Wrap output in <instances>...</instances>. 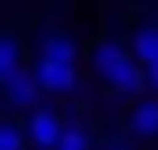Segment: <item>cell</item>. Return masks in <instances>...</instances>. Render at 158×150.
Instances as JSON below:
<instances>
[{"mask_svg":"<svg viewBox=\"0 0 158 150\" xmlns=\"http://www.w3.org/2000/svg\"><path fill=\"white\" fill-rule=\"evenodd\" d=\"M146 71H150V84L158 88V63H150V67H146Z\"/></svg>","mask_w":158,"mask_h":150,"instance_id":"30bf717a","label":"cell"},{"mask_svg":"<svg viewBox=\"0 0 158 150\" xmlns=\"http://www.w3.org/2000/svg\"><path fill=\"white\" fill-rule=\"evenodd\" d=\"M25 138H29V129L13 125V121L0 125V150H25Z\"/></svg>","mask_w":158,"mask_h":150,"instance_id":"ba28073f","label":"cell"},{"mask_svg":"<svg viewBox=\"0 0 158 150\" xmlns=\"http://www.w3.org/2000/svg\"><path fill=\"white\" fill-rule=\"evenodd\" d=\"M54 150H92V138H87V129H63Z\"/></svg>","mask_w":158,"mask_h":150,"instance_id":"9c48e42d","label":"cell"},{"mask_svg":"<svg viewBox=\"0 0 158 150\" xmlns=\"http://www.w3.org/2000/svg\"><path fill=\"white\" fill-rule=\"evenodd\" d=\"M17 71H25V46H21V38H17V33L0 29V84H4V79H13Z\"/></svg>","mask_w":158,"mask_h":150,"instance_id":"5b68a950","label":"cell"},{"mask_svg":"<svg viewBox=\"0 0 158 150\" xmlns=\"http://www.w3.org/2000/svg\"><path fill=\"white\" fill-rule=\"evenodd\" d=\"M129 129L137 138H158V100H142L129 117Z\"/></svg>","mask_w":158,"mask_h":150,"instance_id":"8992f818","label":"cell"},{"mask_svg":"<svg viewBox=\"0 0 158 150\" xmlns=\"http://www.w3.org/2000/svg\"><path fill=\"white\" fill-rule=\"evenodd\" d=\"M25 129H29V142L38 150H54L67 125H63V117H58L54 109H33L29 121H25Z\"/></svg>","mask_w":158,"mask_h":150,"instance_id":"3957f363","label":"cell"},{"mask_svg":"<svg viewBox=\"0 0 158 150\" xmlns=\"http://www.w3.org/2000/svg\"><path fill=\"white\" fill-rule=\"evenodd\" d=\"M0 92H4V100L13 104V109H33V104H38V96L46 92V88L38 84V75L17 71L13 79H4V84H0Z\"/></svg>","mask_w":158,"mask_h":150,"instance_id":"277c9868","label":"cell"},{"mask_svg":"<svg viewBox=\"0 0 158 150\" xmlns=\"http://www.w3.org/2000/svg\"><path fill=\"white\" fill-rule=\"evenodd\" d=\"M33 75L46 92H71L75 88V42L67 33H46Z\"/></svg>","mask_w":158,"mask_h":150,"instance_id":"7a4b0ae2","label":"cell"},{"mask_svg":"<svg viewBox=\"0 0 158 150\" xmlns=\"http://www.w3.org/2000/svg\"><path fill=\"white\" fill-rule=\"evenodd\" d=\"M133 54H137V63H158V25H146V29H137V38H133Z\"/></svg>","mask_w":158,"mask_h":150,"instance_id":"52a82bcc","label":"cell"},{"mask_svg":"<svg viewBox=\"0 0 158 150\" xmlns=\"http://www.w3.org/2000/svg\"><path fill=\"white\" fill-rule=\"evenodd\" d=\"M92 67H96V75H100L117 96H137L146 84H150L146 63H137V54H133V50H125L121 42H96Z\"/></svg>","mask_w":158,"mask_h":150,"instance_id":"6da1fadb","label":"cell"}]
</instances>
